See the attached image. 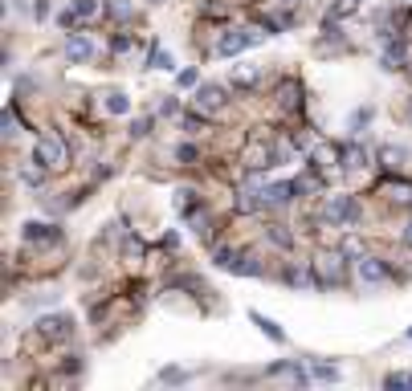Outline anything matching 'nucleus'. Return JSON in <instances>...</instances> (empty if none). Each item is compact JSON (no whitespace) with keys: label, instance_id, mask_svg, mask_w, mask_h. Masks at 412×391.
Here are the masks:
<instances>
[{"label":"nucleus","instance_id":"34","mask_svg":"<svg viewBox=\"0 0 412 391\" xmlns=\"http://www.w3.org/2000/svg\"><path fill=\"white\" fill-rule=\"evenodd\" d=\"M384 159H388V167H400L404 151H400V147H384Z\"/></svg>","mask_w":412,"mask_h":391},{"label":"nucleus","instance_id":"31","mask_svg":"<svg viewBox=\"0 0 412 391\" xmlns=\"http://www.w3.org/2000/svg\"><path fill=\"white\" fill-rule=\"evenodd\" d=\"M82 21V17H78V13H73V4L70 8H66V13H57V24H62V29H73V24Z\"/></svg>","mask_w":412,"mask_h":391},{"label":"nucleus","instance_id":"29","mask_svg":"<svg viewBox=\"0 0 412 391\" xmlns=\"http://www.w3.org/2000/svg\"><path fill=\"white\" fill-rule=\"evenodd\" d=\"M196 82H200L196 69H180V73H176V86H180V90H184V86H196Z\"/></svg>","mask_w":412,"mask_h":391},{"label":"nucleus","instance_id":"3","mask_svg":"<svg viewBox=\"0 0 412 391\" xmlns=\"http://www.w3.org/2000/svg\"><path fill=\"white\" fill-rule=\"evenodd\" d=\"M322 220H331V225H339V229L360 225V200H355V196H331L327 208H322Z\"/></svg>","mask_w":412,"mask_h":391},{"label":"nucleus","instance_id":"6","mask_svg":"<svg viewBox=\"0 0 412 391\" xmlns=\"http://www.w3.org/2000/svg\"><path fill=\"white\" fill-rule=\"evenodd\" d=\"M253 41H257V33H249V29H229V33L217 41V53H220V57H233V53L249 49Z\"/></svg>","mask_w":412,"mask_h":391},{"label":"nucleus","instance_id":"19","mask_svg":"<svg viewBox=\"0 0 412 391\" xmlns=\"http://www.w3.org/2000/svg\"><path fill=\"white\" fill-rule=\"evenodd\" d=\"M400 62H404V45H400V41H388V49H384V62H380V66H384V69H400Z\"/></svg>","mask_w":412,"mask_h":391},{"label":"nucleus","instance_id":"36","mask_svg":"<svg viewBox=\"0 0 412 391\" xmlns=\"http://www.w3.org/2000/svg\"><path fill=\"white\" fill-rule=\"evenodd\" d=\"M155 69H171V57H168V53H155Z\"/></svg>","mask_w":412,"mask_h":391},{"label":"nucleus","instance_id":"20","mask_svg":"<svg viewBox=\"0 0 412 391\" xmlns=\"http://www.w3.org/2000/svg\"><path fill=\"white\" fill-rule=\"evenodd\" d=\"M106 111H111V115H127V111H131L127 94H122V90H111V94H106Z\"/></svg>","mask_w":412,"mask_h":391},{"label":"nucleus","instance_id":"21","mask_svg":"<svg viewBox=\"0 0 412 391\" xmlns=\"http://www.w3.org/2000/svg\"><path fill=\"white\" fill-rule=\"evenodd\" d=\"M98 8H102L98 0H73V13H78L82 21H94V17H98Z\"/></svg>","mask_w":412,"mask_h":391},{"label":"nucleus","instance_id":"14","mask_svg":"<svg viewBox=\"0 0 412 391\" xmlns=\"http://www.w3.org/2000/svg\"><path fill=\"white\" fill-rule=\"evenodd\" d=\"M237 208H241V212H262V208H266V192L241 187V192H237Z\"/></svg>","mask_w":412,"mask_h":391},{"label":"nucleus","instance_id":"7","mask_svg":"<svg viewBox=\"0 0 412 391\" xmlns=\"http://www.w3.org/2000/svg\"><path fill=\"white\" fill-rule=\"evenodd\" d=\"M331 171V167H343V147L335 143H318L315 151H311V171Z\"/></svg>","mask_w":412,"mask_h":391},{"label":"nucleus","instance_id":"10","mask_svg":"<svg viewBox=\"0 0 412 391\" xmlns=\"http://www.w3.org/2000/svg\"><path fill=\"white\" fill-rule=\"evenodd\" d=\"M360 277H364L367 285H380V281H384V277H388V265H384V261H380V257H360Z\"/></svg>","mask_w":412,"mask_h":391},{"label":"nucleus","instance_id":"12","mask_svg":"<svg viewBox=\"0 0 412 391\" xmlns=\"http://www.w3.org/2000/svg\"><path fill=\"white\" fill-rule=\"evenodd\" d=\"M45 171H49V167L37 159V155H33V159H24V163H21V184L41 187V184H45Z\"/></svg>","mask_w":412,"mask_h":391},{"label":"nucleus","instance_id":"35","mask_svg":"<svg viewBox=\"0 0 412 391\" xmlns=\"http://www.w3.org/2000/svg\"><path fill=\"white\" fill-rule=\"evenodd\" d=\"M159 379H164V383H184V371H180V367H168Z\"/></svg>","mask_w":412,"mask_h":391},{"label":"nucleus","instance_id":"13","mask_svg":"<svg viewBox=\"0 0 412 391\" xmlns=\"http://www.w3.org/2000/svg\"><path fill=\"white\" fill-rule=\"evenodd\" d=\"M294 192H298V184H269L266 187V208H286L294 200Z\"/></svg>","mask_w":412,"mask_h":391},{"label":"nucleus","instance_id":"37","mask_svg":"<svg viewBox=\"0 0 412 391\" xmlns=\"http://www.w3.org/2000/svg\"><path fill=\"white\" fill-rule=\"evenodd\" d=\"M404 241H409V245H412V220H409V229H404Z\"/></svg>","mask_w":412,"mask_h":391},{"label":"nucleus","instance_id":"5","mask_svg":"<svg viewBox=\"0 0 412 391\" xmlns=\"http://www.w3.org/2000/svg\"><path fill=\"white\" fill-rule=\"evenodd\" d=\"M274 159H278V155H274V147H269L266 138H253V143L245 147V167H249V171H266V167H274Z\"/></svg>","mask_w":412,"mask_h":391},{"label":"nucleus","instance_id":"32","mask_svg":"<svg viewBox=\"0 0 412 391\" xmlns=\"http://www.w3.org/2000/svg\"><path fill=\"white\" fill-rule=\"evenodd\" d=\"M233 82H237V86H253V82H257V69H253V66L237 69V78H233Z\"/></svg>","mask_w":412,"mask_h":391},{"label":"nucleus","instance_id":"15","mask_svg":"<svg viewBox=\"0 0 412 391\" xmlns=\"http://www.w3.org/2000/svg\"><path fill=\"white\" fill-rule=\"evenodd\" d=\"M196 102H200V111H220L225 106V90L220 86H200Z\"/></svg>","mask_w":412,"mask_h":391},{"label":"nucleus","instance_id":"8","mask_svg":"<svg viewBox=\"0 0 412 391\" xmlns=\"http://www.w3.org/2000/svg\"><path fill=\"white\" fill-rule=\"evenodd\" d=\"M66 57H70L73 66L90 62V57H94V41H90L86 33H70V37H66Z\"/></svg>","mask_w":412,"mask_h":391},{"label":"nucleus","instance_id":"22","mask_svg":"<svg viewBox=\"0 0 412 391\" xmlns=\"http://www.w3.org/2000/svg\"><path fill=\"white\" fill-rule=\"evenodd\" d=\"M196 208V192L192 187H180V192H176V212H192Z\"/></svg>","mask_w":412,"mask_h":391},{"label":"nucleus","instance_id":"4","mask_svg":"<svg viewBox=\"0 0 412 391\" xmlns=\"http://www.w3.org/2000/svg\"><path fill=\"white\" fill-rule=\"evenodd\" d=\"M217 261L220 269H229V273H237V277H257L262 273V265L253 261V257H241V253H233V249H217Z\"/></svg>","mask_w":412,"mask_h":391},{"label":"nucleus","instance_id":"1","mask_svg":"<svg viewBox=\"0 0 412 391\" xmlns=\"http://www.w3.org/2000/svg\"><path fill=\"white\" fill-rule=\"evenodd\" d=\"M311 273H315V285L339 290L343 281H347V253H343V249H322V253L311 261Z\"/></svg>","mask_w":412,"mask_h":391},{"label":"nucleus","instance_id":"30","mask_svg":"<svg viewBox=\"0 0 412 391\" xmlns=\"http://www.w3.org/2000/svg\"><path fill=\"white\" fill-rule=\"evenodd\" d=\"M343 253H347V257H355V261H360V257H364V245H360L355 236H347V241H343Z\"/></svg>","mask_w":412,"mask_h":391},{"label":"nucleus","instance_id":"2","mask_svg":"<svg viewBox=\"0 0 412 391\" xmlns=\"http://www.w3.org/2000/svg\"><path fill=\"white\" fill-rule=\"evenodd\" d=\"M37 159L45 163L49 171L70 167V147H66V138L57 135V131H45V135L37 138Z\"/></svg>","mask_w":412,"mask_h":391},{"label":"nucleus","instance_id":"38","mask_svg":"<svg viewBox=\"0 0 412 391\" xmlns=\"http://www.w3.org/2000/svg\"><path fill=\"white\" fill-rule=\"evenodd\" d=\"M409 118H412V102H409Z\"/></svg>","mask_w":412,"mask_h":391},{"label":"nucleus","instance_id":"28","mask_svg":"<svg viewBox=\"0 0 412 391\" xmlns=\"http://www.w3.org/2000/svg\"><path fill=\"white\" fill-rule=\"evenodd\" d=\"M196 155H200V151H196L192 143H180V147H176V159H180V163H192Z\"/></svg>","mask_w":412,"mask_h":391},{"label":"nucleus","instance_id":"24","mask_svg":"<svg viewBox=\"0 0 412 391\" xmlns=\"http://www.w3.org/2000/svg\"><path fill=\"white\" fill-rule=\"evenodd\" d=\"M269 245H278V249H290V232L282 229V225H274V229H269Z\"/></svg>","mask_w":412,"mask_h":391},{"label":"nucleus","instance_id":"39","mask_svg":"<svg viewBox=\"0 0 412 391\" xmlns=\"http://www.w3.org/2000/svg\"><path fill=\"white\" fill-rule=\"evenodd\" d=\"M409 339H412V330H409Z\"/></svg>","mask_w":412,"mask_h":391},{"label":"nucleus","instance_id":"26","mask_svg":"<svg viewBox=\"0 0 412 391\" xmlns=\"http://www.w3.org/2000/svg\"><path fill=\"white\" fill-rule=\"evenodd\" d=\"M311 379H322V383H335V379H339V371H335V367H311Z\"/></svg>","mask_w":412,"mask_h":391},{"label":"nucleus","instance_id":"27","mask_svg":"<svg viewBox=\"0 0 412 391\" xmlns=\"http://www.w3.org/2000/svg\"><path fill=\"white\" fill-rule=\"evenodd\" d=\"M111 8H115V17H119V21H131V17H135V8H131L127 0H111Z\"/></svg>","mask_w":412,"mask_h":391},{"label":"nucleus","instance_id":"17","mask_svg":"<svg viewBox=\"0 0 412 391\" xmlns=\"http://www.w3.org/2000/svg\"><path fill=\"white\" fill-rule=\"evenodd\" d=\"M269 375H282V379H290V383H306V371L302 367H294V363H278V367H269Z\"/></svg>","mask_w":412,"mask_h":391},{"label":"nucleus","instance_id":"18","mask_svg":"<svg viewBox=\"0 0 412 391\" xmlns=\"http://www.w3.org/2000/svg\"><path fill=\"white\" fill-rule=\"evenodd\" d=\"M21 236H24V241H53L57 229H49V225H37V220H33V225H24V229H21Z\"/></svg>","mask_w":412,"mask_h":391},{"label":"nucleus","instance_id":"16","mask_svg":"<svg viewBox=\"0 0 412 391\" xmlns=\"http://www.w3.org/2000/svg\"><path fill=\"white\" fill-rule=\"evenodd\" d=\"M249 322L253 326H262V334H266L269 343H286V334H282V326H274L266 318V314H257V310H249Z\"/></svg>","mask_w":412,"mask_h":391},{"label":"nucleus","instance_id":"11","mask_svg":"<svg viewBox=\"0 0 412 391\" xmlns=\"http://www.w3.org/2000/svg\"><path fill=\"white\" fill-rule=\"evenodd\" d=\"M367 159H371V155H367L364 143H347V147H343V167H347V171H364Z\"/></svg>","mask_w":412,"mask_h":391},{"label":"nucleus","instance_id":"23","mask_svg":"<svg viewBox=\"0 0 412 391\" xmlns=\"http://www.w3.org/2000/svg\"><path fill=\"white\" fill-rule=\"evenodd\" d=\"M360 4H364V0H335V4H331V21H335V17H347V13H355Z\"/></svg>","mask_w":412,"mask_h":391},{"label":"nucleus","instance_id":"25","mask_svg":"<svg viewBox=\"0 0 412 391\" xmlns=\"http://www.w3.org/2000/svg\"><path fill=\"white\" fill-rule=\"evenodd\" d=\"M278 98H282V102H286V106H298V82H286V86H282V90H278Z\"/></svg>","mask_w":412,"mask_h":391},{"label":"nucleus","instance_id":"33","mask_svg":"<svg viewBox=\"0 0 412 391\" xmlns=\"http://www.w3.org/2000/svg\"><path fill=\"white\" fill-rule=\"evenodd\" d=\"M384 388H412V375H388Z\"/></svg>","mask_w":412,"mask_h":391},{"label":"nucleus","instance_id":"9","mask_svg":"<svg viewBox=\"0 0 412 391\" xmlns=\"http://www.w3.org/2000/svg\"><path fill=\"white\" fill-rule=\"evenodd\" d=\"M37 330H41L45 343H62V339H70V318H66V314H57V318L49 314V318L37 322Z\"/></svg>","mask_w":412,"mask_h":391}]
</instances>
